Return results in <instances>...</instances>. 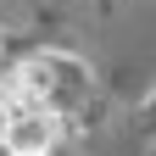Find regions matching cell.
I'll list each match as a JSON object with an SVG mask.
<instances>
[{"instance_id":"6da1fadb","label":"cell","mask_w":156,"mask_h":156,"mask_svg":"<svg viewBox=\"0 0 156 156\" xmlns=\"http://www.w3.org/2000/svg\"><path fill=\"white\" fill-rule=\"evenodd\" d=\"M0 151H11V156H50V151H56V112L11 106V123H6Z\"/></svg>"},{"instance_id":"7a4b0ae2","label":"cell","mask_w":156,"mask_h":156,"mask_svg":"<svg viewBox=\"0 0 156 156\" xmlns=\"http://www.w3.org/2000/svg\"><path fill=\"white\" fill-rule=\"evenodd\" d=\"M50 101H56V62H23L11 73V106L50 112Z\"/></svg>"},{"instance_id":"3957f363","label":"cell","mask_w":156,"mask_h":156,"mask_svg":"<svg viewBox=\"0 0 156 156\" xmlns=\"http://www.w3.org/2000/svg\"><path fill=\"white\" fill-rule=\"evenodd\" d=\"M6 123H11V101H0V140H6Z\"/></svg>"}]
</instances>
